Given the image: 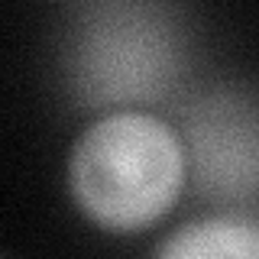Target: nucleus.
<instances>
[{
  "instance_id": "1",
  "label": "nucleus",
  "mask_w": 259,
  "mask_h": 259,
  "mask_svg": "<svg viewBox=\"0 0 259 259\" xmlns=\"http://www.w3.org/2000/svg\"><path fill=\"white\" fill-rule=\"evenodd\" d=\"M191 59L185 16L156 0H91L68 10L62 84L81 110H143L165 104Z\"/></svg>"
},
{
  "instance_id": "2",
  "label": "nucleus",
  "mask_w": 259,
  "mask_h": 259,
  "mask_svg": "<svg viewBox=\"0 0 259 259\" xmlns=\"http://www.w3.org/2000/svg\"><path fill=\"white\" fill-rule=\"evenodd\" d=\"M68 198L94 227L136 233L159 224L188 185V159L172 120L156 110L101 113L65 159Z\"/></svg>"
},
{
  "instance_id": "3",
  "label": "nucleus",
  "mask_w": 259,
  "mask_h": 259,
  "mask_svg": "<svg viewBox=\"0 0 259 259\" xmlns=\"http://www.w3.org/2000/svg\"><path fill=\"white\" fill-rule=\"evenodd\" d=\"M188 185L214 207L259 198V94L246 84H210L178 107Z\"/></svg>"
},
{
  "instance_id": "4",
  "label": "nucleus",
  "mask_w": 259,
  "mask_h": 259,
  "mask_svg": "<svg viewBox=\"0 0 259 259\" xmlns=\"http://www.w3.org/2000/svg\"><path fill=\"white\" fill-rule=\"evenodd\" d=\"M149 259H259V217L243 210L191 217L178 224Z\"/></svg>"
},
{
  "instance_id": "5",
  "label": "nucleus",
  "mask_w": 259,
  "mask_h": 259,
  "mask_svg": "<svg viewBox=\"0 0 259 259\" xmlns=\"http://www.w3.org/2000/svg\"><path fill=\"white\" fill-rule=\"evenodd\" d=\"M0 259H4V256H0Z\"/></svg>"
}]
</instances>
